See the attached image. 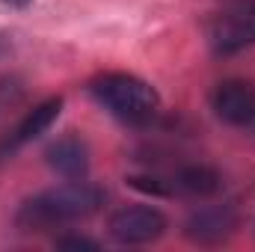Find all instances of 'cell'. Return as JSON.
I'll use <instances>...</instances> for the list:
<instances>
[{"mask_svg": "<svg viewBox=\"0 0 255 252\" xmlns=\"http://www.w3.org/2000/svg\"><path fill=\"white\" fill-rule=\"evenodd\" d=\"M57 247H60V250H98V241L68 235V238H60V241H57Z\"/></svg>", "mask_w": 255, "mask_h": 252, "instance_id": "10", "label": "cell"}, {"mask_svg": "<svg viewBox=\"0 0 255 252\" xmlns=\"http://www.w3.org/2000/svg\"><path fill=\"white\" fill-rule=\"evenodd\" d=\"M60 110H63V98H60V95H57V98L42 101L39 107H33V110L21 119V125L15 127V133H12V142H9V145H24V142L36 139V136H42L48 127L60 119Z\"/></svg>", "mask_w": 255, "mask_h": 252, "instance_id": "9", "label": "cell"}, {"mask_svg": "<svg viewBox=\"0 0 255 252\" xmlns=\"http://www.w3.org/2000/svg\"><path fill=\"white\" fill-rule=\"evenodd\" d=\"M211 107L217 119H223L226 125H250L255 119V86L250 80H238V77L223 80L211 95Z\"/></svg>", "mask_w": 255, "mask_h": 252, "instance_id": "5", "label": "cell"}, {"mask_svg": "<svg viewBox=\"0 0 255 252\" xmlns=\"http://www.w3.org/2000/svg\"><path fill=\"white\" fill-rule=\"evenodd\" d=\"M211 54L235 57L255 45V0H226L205 24Z\"/></svg>", "mask_w": 255, "mask_h": 252, "instance_id": "3", "label": "cell"}, {"mask_svg": "<svg viewBox=\"0 0 255 252\" xmlns=\"http://www.w3.org/2000/svg\"><path fill=\"white\" fill-rule=\"evenodd\" d=\"M110 238L122 247H142V244H154L157 238H163V232L169 229L163 211L151 208V205H128L119 208L110 223Z\"/></svg>", "mask_w": 255, "mask_h": 252, "instance_id": "4", "label": "cell"}, {"mask_svg": "<svg viewBox=\"0 0 255 252\" xmlns=\"http://www.w3.org/2000/svg\"><path fill=\"white\" fill-rule=\"evenodd\" d=\"M89 92L107 113H113L116 119H122L128 125H148L160 110L157 89L145 83L142 77L125 74V71L98 74L89 83Z\"/></svg>", "mask_w": 255, "mask_h": 252, "instance_id": "2", "label": "cell"}, {"mask_svg": "<svg viewBox=\"0 0 255 252\" xmlns=\"http://www.w3.org/2000/svg\"><path fill=\"white\" fill-rule=\"evenodd\" d=\"M238 229V214L229 205H214V208H202L187 220V238L196 244H220L226 241L232 232Z\"/></svg>", "mask_w": 255, "mask_h": 252, "instance_id": "7", "label": "cell"}, {"mask_svg": "<svg viewBox=\"0 0 255 252\" xmlns=\"http://www.w3.org/2000/svg\"><path fill=\"white\" fill-rule=\"evenodd\" d=\"M104 190L77 178L65 181L60 187H48L27 202H21L15 214V226L21 232H48L57 226H68L77 220H86L104 208Z\"/></svg>", "mask_w": 255, "mask_h": 252, "instance_id": "1", "label": "cell"}, {"mask_svg": "<svg viewBox=\"0 0 255 252\" xmlns=\"http://www.w3.org/2000/svg\"><path fill=\"white\" fill-rule=\"evenodd\" d=\"M169 187H172V196L211 199L214 193H220L223 178H220V172H217V169H211V166L190 163V166H181L178 172H172V175H169Z\"/></svg>", "mask_w": 255, "mask_h": 252, "instance_id": "8", "label": "cell"}, {"mask_svg": "<svg viewBox=\"0 0 255 252\" xmlns=\"http://www.w3.org/2000/svg\"><path fill=\"white\" fill-rule=\"evenodd\" d=\"M3 6H12V9H24V6H30L33 0H0Z\"/></svg>", "mask_w": 255, "mask_h": 252, "instance_id": "11", "label": "cell"}, {"mask_svg": "<svg viewBox=\"0 0 255 252\" xmlns=\"http://www.w3.org/2000/svg\"><path fill=\"white\" fill-rule=\"evenodd\" d=\"M45 160L48 166L63 175L65 181H77V178H86L89 172V145L83 136L77 133H65L60 139H54L45 151Z\"/></svg>", "mask_w": 255, "mask_h": 252, "instance_id": "6", "label": "cell"}]
</instances>
